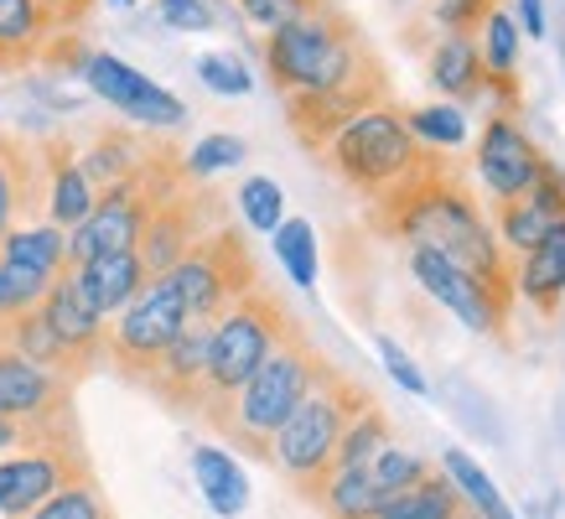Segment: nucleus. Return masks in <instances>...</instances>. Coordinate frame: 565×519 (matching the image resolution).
Returning a JSON list of instances; mask_svg holds the SVG:
<instances>
[{
	"mask_svg": "<svg viewBox=\"0 0 565 519\" xmlns=\"http://www.w3.org/2000/svg\"><path fill=\"white\" fill-rule=\"evenodd\" d=\"M374 229L399 240L405 250H436V255L472 271L488 286L514 292V260L503 255V244L493 234V219L482 213L478 192L467 188V177H457L446 161L436 172L415 177L411 188L379 198Z\"/></svg>",
	"mask_w": 565,
	"mask_h": 519,
	"instance_id": "obj_1",
	"label": "nucleus"
},
{
	"mask_svg": "<svg viewBox=\"0 0 565 519\" xmlns=\"http://www.w3.org/2000/svg\"><path fill=\"white\" fill-rule=\"evenodd\" d=\"M259 57H265L270 88L280 99H317V94L359 84V78L384 68L379 52L363 42V32L338 6H322V11L270 32Z\"/></svg>",
	"mask_w": 565,
	"mask_h": 519,
	"instance_id": "obj_2",
	"label": "nucleus"
},
{
	"mask_svg": "<svg viewBox=\"0 0 565 519\" xmlns=\"http://www.w3.org/2000/svg\"><path fill=\"white\" fill-rule=\"evenodd\" d=\"M327 369H332V363L311 348L307 332L296 328L234 395L218 400V405H207L203 421L218 436H228V447L249 452V457H265V452H270V436L280 432V426L291 421L296 405L322 384Z\"/></svg>",
	"mask_w": 565,
	"mask_h": 519,
	"instance_id": "obj_3",
	"label": "nucleus"
},
{
	"mask_svg": "<svg viewBox=\"0 0 565 519\" xmlns=\"http://www.w3.org/2000/svg\"><path fill=\"white\" fill-rule=\"evenodd\" d=\"M322 161H327V172L343 177L348 188L359 192V198H369V203L411 188L415 177H426L441 167V156L426 151V146L411 136L405 109L394 99L363 109L359 120H348L343 130L322 146Z\"/></svg>",
	"mask_w": 565,
	"mask_h": 519,
	"instance_id": "obj_4",
	"label": "nucleus"
},
{
	"mask_svg": "<svg viewBox=\"0 0 565 519\" xmlns=\"http://www.w3.org/2000/svg\"><path fill=\"white\" fill-rule=\"evenodd\" d=\"M363 405H374V400H369V390H359L343 369H327L322 384H317V390H311V395L291 411V421L270 436L265 463H270L286 484H296L301 494H311V488L332 473L338 442H343L348 421H353Z\"/></svg>",
	"mask_w": 565,
	"mask_h": 519,
	"instance_id": "obj_5",
	"label": "nucleus"
},
{
	"mask_svg": "<svg viewBox=\"0 0 565 519\" xmlns=\"http://www.w3.org/2000/svg\"><path fill=\"white\" fill-rule=\"evenodd\" d=\"M182 182H188L182 156L167 151V146H156L151 161H146L136 177L104 188L99 198H94V213H88L78 229H68V271L73 265H88V260H99V255L136 250L140 229H146V219L156 213V203H161L167 192H177Z\"/></svg>",
	"mask_w": 565,
	"mask_h": 519,
	"instance_id": "obj_6",
	"label": "nucleus"
},
{
	"mask_svg": "<svg viewBox=\"0 0 565 519\" xmlns=\"http://www.w3.org/2000/svg\"><path fill=\"white\" fill-rule=\"evenodd\" d=\"M291 332H296V317L286 311V301H280L265 280H259L255 292H244L223 317H213V322H207V395H203V411L234 395V390H239V384L249 380L259 363L291 338Z\"/></svg>",
	"mask_w": 565,
	"mask_h": 519,
	"instance_id": "obj_7",
	"label": "nucleus"
},
{
	"mask_svg": "<svg viewBox=\"0 0 565 519\" xmlns=\"http://www.w3.org/2000/svg\"><path fill=\"white\" fill-rule=\"evenodd\" d=\"M172 292L182 296V307H188V322H213L223 311L234 307L244 292H255L259 286V265L249 255V240H244V229L234 224H218L213 234L192 244L188 255L177 260L172 271Z\"/></svg>",
	"mask_w": 565,
	"mask_h": 519,
	"instance_id": "obj_8",
	"label": "nucleus"
},
{
	"mask_svg": "<svg viewBox=\"0 0 565 519\" xmlns=\"http://www.w3.org/2000/svg\"><path fill=\"white\" fill-rule=\"evenodd\" d=\"M188 307H182V296L172 292V280L167 276H151L146 280V292L120 311V317H109V332H104V359L120 369L125 380H140L146 369H151L167 348L188 332Z\"/></svg>",
	"mask_w": 565,
	"mask_h": 519,
	"instance_id": "obj_9",
	"label": "nucleus"
},
{
	"mask_svg": "<svg viewBox=\"0 0 565 519\" xmlns=\"http://www.w3.org/2000/svg\"><path fill=\"white\" fill-rule=\"evenodd\" d=\"M73 384L68 374L36 369L21 353L0 348V421H17L42 442H78L73 426Z\"/></svg>",
	"mask_w": 565,
	"mask_h": 519,
	"instance_id": "obj_10",
	"label": "nucleus"
},
{
	"mask_svg": "<svg viewBox=\"0 0 565 519\" xmlns=\"http://www.w3.org/2000/svg\"><path fill=\"white\" fill-rule=\"evenodd\" d=\"M405 265H411V280L420 292L446 307L467 332H482V338H498V332L509 328V307H514V292H503V286H488L478 280L472 271L462 265H451L446 255L436 250H405Z\"/></svg>",
	"mask_w": 565,
	"mask_h": 519,
	"instance_id": "obj_11",
	"label": "nucleus"
},
{
	"mask_svg": "<svg viewBox=\"0 0 565 519\" xmlns=\"http://www.w3.org/2000/svg\"><path fill=\"white\" fill-rule=\"evenodd\" d=\"M218 203H223V198H218V192H207L203 182H182L177 192H167V198L156 203V213L146 219L140 244H136L146 276H167V271L188 255L192 244L203 240V234H213V229L223 224V208Z\"/></svg>",
	"mask_w": 565,
	"mask_h": 519,
	"instance_id": "obj_12",
	"label": "nucleus"
},
{
	"mask_svg": "<svg viewBox=\"0 0 565 519\" xmlns=\"http://www.w3.org/2000/svg\"><path fill=\"white\" fill-rule=\"evenodd\" d=\"M94 0H0V73H21L84 27Z\"/></svg>",
	"mask_w": 565,
	"mask_h": 519,
	"instance_id": "obj_13",
	"label": "nucleus"
},
{
	"mask_svg": "<svg viewBox=\"0 0 565 519\" xmlns=\"http://www.w3.org/2000/svg\"><path fill=\"white\" fill-rule=\"evenodd\" d=\"M545 167V151L530 140V130L509 115V109H493L478 130V156H472V172H478V188L488 192V203L503 208L524 198L534 188V177Z\"/></svg>",
	"mask_w": 565,
	"mask_h": 519,
	"instance_id": "obj_14",
	"label": "nucleus"
},
{
	"mask_svg": "<svg viewBox=\"0 0 565 519\" xmlns=\"http://www.w3.org/2000/svg\"><path fill=\"white\" fill-rule=\"evenodd\" d=\"M78 78L88 84V94H99L109 109H120L125 120L146 125V130H177V125L188 120V104L177 99L172 88H161L156 78L130 68L115 52H88Z\"/></svg>",
	"mask_w": 565,
	"mask_h": 519,
	"instance_id": "obj_15",
	"label": "nucleus"
},
{
	"mask_svg": "<svg viewBox=\"0 0 565 519\" xmlns=\"http://www.w3.org/2000/svg\"><path fill=\"white\" fill-rule=\"evenodd\" d=\"M73 478H88V457L78 442H42V447H21L0 457V515H32L36 504H47Z\"/></svg>",
	"mask_w": 565,
	"mask_h": 519,
	"instance_id": "obj_16",
	"label": "nucleus"
},
{
	"mask_svg": "<svg viewBox=\"0 0 565 519\" xmlns=\"http://www.w3.org/2000/svg\"><path fill=\"white\" fill-rule=\"evenodd\" d=\"M488 219H493V234H498V244H503V255L509 260L530 255L550 229L565 224V172H561V161H550L545 156V167H540V177H534V188L524 192V198H514V203L493 208Z\"/></svg>",
	"mask_w": 565,
	"mask_h": 519,
	"instance_id": "obj_17",
	"label": "nucleus"
},
{
	"mask_svg": "<svg viewBox=\"0 0 565 519\" xmlns=\"http://www.w3.org/2000/svg\"><path fill=\"white\" fill-rule=\"evenodd\" d=\"M390 99V78H384V68L369 73V78H359V84H343L332 88V94H317V99H286V125H291V136L307 146V151L322 156V146L338 130H343L348 120H359L363 109H374V104Z\"/></svg>",
	"mask_w": 565,
	"mask_h": 519,
	"instance_id": "obj_18",
	"label": "nucleus"
},
{
	"mask_svg": "<svg viewBox=\"0 0 565 519\" xmlns=\"http://www.w3.org/2000/svg\"><path fill=\"white\" fill-rule=\"evenodd\" d=\"M42 317H47V328L57 332V343H63V353H68L73 374H78V380L94 374V369L104 363V332H109V322H104L99 311L78 296L73 271H63V276L52 280L47 301H42Z\"/></svg>",
	"mask_w": 565,
	"mask_h": 519,
	"instance_id": "obj_19",
	"label": "nucleus"
},
{
	"mask_svg": "<svg viewBox=\"0 0 565 519\" xmlns=\"http://www.w3.org/2000/svg\"><path fill=\"white\" fill-rule=\"evenodd\" d=\"M136 384L146 395L161 400V405H172V411H203V395H207V328L203 322H192Z\"/></svg>",
	"mask_w": 565,
	"mask_h": 519,
	"instance_id": "obj_20",
	"label": "nucleus"
},
{
	"mask_svg": "<svg viewBox=\"0 0 565 519\" xmlns=\"http://www.w3.org/2000/svg\"><path fill=\"white\" fill-rule=\"evenodd\" d=\"M36 161H42V219L47 224H57L63 234L68 229H78L94 213V182L84 177V167H78V146L63 136H52L36 146Z\"/></svg>",
	"mask_w": 565,
	"mask_h": 519,
	"instance_id": "obj_21",
	"label": "nucleus"
},
{
	"mask_svg": "<svg viewBox=\"0 0 565 519\" xmlns=\"http://www.w3.org/2000/svg\"><path fill=\"white\" fill-rule=\"evenodd\" d=\"M426 78H430V88H436L446 104H457V109L493 99V84H488V68H482V52H478V36H457V32L436 36L430 52H426Z\"/></svg>",
	"mask_w": 565,
	"mask_h": 519,
	"instance_id": "obj_22",
	"label": "nucleus"
},
{
	"mask_svg": "<svg viewBox=\"0 0 565 519\" xmlns=\"http://www.w3.org/2000/svg\"><path fill=\"white\" fill-rule=\"evenodd\" d=\"M26 219H42V161L32 140L0 130V240Z\"/></svg>",
	"mask_w": 565,
	"mask_h": 519,
	"instance_id": "obj_23",
	"label": "nucleus"
},
{
	"mask_svg": "<svg viewBox=\"0 0 565 519\" xmlns=\"http://www.w3.org/2000/svg\"><path fill=\"white\" fill-rule=\"evenodd\" d=\"M146 280L151 276H146V265H140L136 250H125V255H99V260H88V265H73V286H78V296L99 311L104 322L120 317V311L146 292Z\"/></svg>",
	"mask_w": 565,
	"mask_h": 519,
	"instance_id": "obj_24",
	"label": "nucleus"
},
{
	"mask_svg": "<svg viewBox=\"0 0 565 519\" xmlns=\"http://www.w3.org/2000/svg\"><path fill=\"white\" fill-rule=\"evenodd\" d=\"M514 296L540 317H561L565 307V224H555L530 255L514 260Z\"/></svg>",
	"mask_w": 565,
	"mask_h": 519,
	"instance_id": "obj_25",
	"label": "nucleus"
},
{
	"mask_svg": "<svg viewBox=\"0 0 565 519\" xmlns=\"http://www.w3.org/2000/svg\"><path fill=\"white\" fill-rule=\"evenodd\" d=\"M151 140L140 136V130H130V125H104V130H94V136L78 146V167H84V177L94 182V192L115 188V182H125V177H136L146 161H151Z\"/></svg>",
	"mask_w": 565,
	"mask_h": 519,
	"instance_id": "obj_26",
	"label": "nucleus"
},
{
	"mask_svg": "<svg viewBox=\"0 0 565 519\" xmlns=\"http://www.w3.org/2000/svg\"><path fill=\"white\" fill-rule=\"evenodd\" d=\"M192 478H198V494L207 499V509L218 519H239L249 509V478L244 467L234 463V452L223 447H192Z\"/></svg>",
	"mask_w": 565,
	"mask_h": 519,
	"instance_id": "obj_27",
	"label": "nucleus"
},
{
	"mask_svg": "<svg viewBox=\"0 0 565 519\" xmlns=\"http://www.w3.org/2000/svg\"><path fill=\"white\" fill-rule=\"evenodd\" d=\"M441 478L451 488H457V499H462V509L472 519H519L514 515V504L498 494V484L488 478V467L472 457V452H462V447H446L441 452Z\"/></svg>",
	"mask_w": 565,
	"mask_h": 519,
	"instance_id": "obj_28",
	"label": "nucleus"
},
{
	"mask_svg": "<svg viewBox=\"0 0 565 519\" xmlns=\"http://www.w3.org/2000/svg\"><path fill=\"white\" fill-rule=\"evenodd\" d=\"M307 499L317 504L327 519H374L379 509L390 504L384 494H379V484H374V473H369V467H332Z\"/></svg>",
	"mask_w": 565,
	"mask_h": 519,
	"instance_id": "obj_29",
	"label": "nucleus"
},
{
	"mask_svg": "<svg viewBox=\"0 0 565 519\" xmlns=\"http://www.w3.org/2000/svg\"><path fill=\"white\" fill-rule=\"evenodd\" d=\"M0 255L26 265V271H36V276L57 280L68 271V234L57 224H47V219H26V224H17L0 240Z\"/></svg>",
	"mask_w": 565,
	"mask_h": 519,
	"instance_id": "obj_30",
	"label": "nucleus"
},
{
	"mask_svg": "<svg viewBox=\"0 0 565 519\" xmlns=\"http://www.w3.org/2000/svg\"><path fill=\"white\" fill-rule=\"evenodd\" d=\"M0 348L21 353V359L36 363V369H52V374H68V380H78V374H73V363H68V353H63V343H57V332L47 328L42 307L26 311V317H17V322H6Z\"/></svg>",
	"mask_w": 565,
	"mask_h": 519,
	"instance_id": "obj_31",
	"label": "nucleus"
},
{
	"mask_svg": "<svg viewBox=\"0 0 565 519\" xmlns=\"http://www.w3.org/2000/svg\"><path fill=\"white\" fill-rule=\"evenodd\" d=\"M405 125H411V136L436 156L457 151V146H467V136H472L467 109H457V104H446V99H430V104H420V109H405Z\"/></svg>",
	"mask_w": 565,
	"mask_h": 519,
	"instance_id": "obj_32",
	"label": "nucleus"
},
{
	"mask_svg": "<svg viewBox=\"0 0 565 519\" xmlns=\"http://www.w3.org/2000/svg\"><path fill=\"white\" fill-rule=\"evenodd\" d=\"M462 499H457V488L441 478V467L430 473L420 488H411V494H399V499H390L384 509H379L374 519H462Z\"/></svg>",
	"mask_w": 565,
	"mask_h": 519,
	"instance_id": "obj_33",
	"label": "nucleus"
},
{
	"mask_svg": "<svg viewBox=\"0 0 565 519\" xmlns=\"http://www.w3.org/2000/svg\"><path fill=\"white\" fill-rule=\"evenodd\" d=\"M270 244H275V260L286 265V276L301 292H311L317 286V229H311V219H291L286 213V224L270 234Z\"/></svg>",
	"mask_w": 565,
	"mask_h": 519,
	"instance_id": "obj_34",
	"label": "nucleus"
},
{
	"mask_svg": "<svg viewBox=\"0 0 565 519\" xmlns=\"http://www.w3.org/2000/svg\"><path fill=\"white\" fill-rule=\"evenodd\" d=\"M369 473H374V484H379V494L384 499H399V494H411V488H420L436 473V463H430L426 452H411V447H384L374 457V463H363Z\"/></svg>",
	"mask_w": 565,
	"mask_h": 519,
	"instance_id": "obj_35",
	"label": "nucleus"
},
{
	"mask_svg": "<svg viewBox=\"0 0 565 519\" xmlns=\"http://www.w3.org/2000/svg\"><path fill=\"white\" fill-rule=\"evenodd\" d=\"M394 442L390 432V415L379 411V405H363L353 421H348V432L343 442H338V457H332V467H363V463H374L379 452Z\"/></svg>",
	"mask_w": 565,
	"mask_h": 519,
	"instance_id": "obj_36",
	"label": "nucleus"
},
{
	"mask_svg": "<svg viewBox=\"0 0 565 519\" xmlns=\"http://www.w3.org/2000/svg\"><path fill=\"white\" fill-rule=\"evenodd\" d=\"M234 203H239L244 229H255V234H275V229L286 224V192H280V182L265 172L244 177L239 192H234Z\"/></svg>",
	"mask_w": 565,
	"mask_h": 519,
	"instance_id": "obj_37",
	"label": "nucleus"
},
{
	"mask_svg": "<svg viewBox=\"0 0 565 519\" xmlns=\"http://www.w3.org/2000/svg\"><path fill=\"white\" fill-rule=\"evenodd\" d=\"M21 519H115V509H109L104 488L94 484V473H88V478L63 484L47 504H36L32 515H21Z\"/></svg>",
	"mask_w": 565,
	"mask_h": 519,
	"instance_id": "obj_38",
	"label": "nucleus"
},
{
	"mask_svg": "<svg viewBox=\"0 0 565 519\" xmlns=\"http://www.w3.org/2000/svg\"><path fill=\"white\" fill-rule=\"evenodd\" d=\"M47 292H52L47 276H36V271H26V265L0 255V322H17V317L36 311L47 301Z\"/></svg>",
	"mask_w": 565,
	"mask_h": 519,
	"instance_id": "obj_39",
	"label": "nucleus"
},
{
	"mask_svg": "<svg viewBox=\"0 0 565 519\" xmlns=\"http://www.w3.org/2000/svg\"><path fill=\"white\" fill-rule=\"evenodd\" d=\"M244 156H249V146H244L239 136L213 130V136H203L188 156H182V172H188V182H207V177H218V172H228V167H239Z\"/></svg>",
	"mask_w": 565,
	"mask_h": 519,
	"instance_id": "obj_40",
	"label": "nucleus"
},
{
	"mask_svg": "<svg viewBox=\"0 0 565 519\" xmlns=\"http://www.w3.org/2000/svg\"><path fill=\"white\" fill-rule=\"evenodd\" d=\"M198 78H203L213 94H223V99L255 94V73L244 68L239 52H203V57H198Z\"/></svg>",
	"mask_w": 565,
	"mask_h": 519,
	"instance_id": "obj_41",
	"label": "nucleus"
},
{
	"mask_svg": "<svg viewBox=\"0 0 565 519\" xmlns=\"http://www.w3.org/2000/svg\"><path fill=\"white\" fill-rule=\"evenodd\" d=\"M322 6H332V0H239V17L270 36L280 27H291V21L311 17V11H322Z\"/></svg>",
	"mask_w": 565,
	"mask_h": 519,
	"instance_id": "obj_42",
	"label": "nucleus"
},
{
	"mask_svg": "<svg viewBox=\"0 0 565 519\" xmlns=\"http://www.w3.org/2000/svg\"><path fill=\"white\" fill-rule=\"evenodd\" d=\"M493 11H498V0H430V21L457 36H478V27Z\"/></svg>",
	"mask_w": 565,
	"mask_h": 519,
	"instance_id": "obj_43",
	"label": "nucleus"
},
{
	"mask_svg": "<svg viewBox=\"0 0 565 519\" xmlns=\"http://www.w3.org/2000/svg\"><path fill=\"white\" fill-rule=\"evenodd\" d=\"M374 353H379V363L390 369V380L399 384L405 395H430V380L420 374V363H415L405 348L394 343V338H384V332H379V338H374Z\"/></svg>",
	"mask_w": 565,
	"mask_h": 519,
	"instance_id": "obj_44",
	"label": "nucleus"
},
{
	"mask_svg": "<svg viewBox=\"0 0 565 519\" xmlns=\"http://www.w3.org/2000/svg\"><path fill=\"white\" fill-rule=\"evenodd\" d=\"M156 17L167 21L172 32H213L218 27V11L207 0H156Z\"/></svg>",
	"mask_w": 565,
	"mask_h": 519,
	"instance_id": "obj_45",
	"label": "nucleus"
},
{
	"mask_svg": "<svg viewBox=\"0 0 565 519\" xmlns=\"http://www.w3.org/2000/svg\"><path fill=\"white\" fill-rule=\"evenodd\" d=\"M21 447H42V436H32L26 426H17V421H0V457H11V452Z\"/></svg>",
	"mask_w": 565,
	"mask_h": 519,
	"instance_id": "obj_46",
	"label": "nucleus"
},
{
	"mask_svg": "<svg viewBox=\"0 0 565 519\" xmlns=\"http://www.w3.org/2000/svg\"><path fill=\"white\" fill-rule=\"evenodd\" d=\"M519 32L524 36H545V0H519Z\"/></svg>",
	"mask_w": 565,
	"mask_h": 519,
	"instance_id": "obj_47",
	"label": "nucleus"
},
{
	"mask_svg": "<svg viewBox=\"0 0 565 519\" xmlns=\"http://www.w3.org/2000/svg\"><path fill=\"white\" fill-rule=\"evenodd\" d=\"M109 6H120V11H130V6H136V0H109Z\"/></svg>",
	"mask_w": 565,
	"mask_h": 519,
	"instance_id": "obj_48",
	"label": "nucleus"
},
{
	"mask_svg": "<svg viewBox=\"0 0 565 519\" xmlns=\"http://www.w3.org/2000/svg\"><path fill=\"white\" fill-rule=\"evenodd\" d=\"M0 332H6V322H0Z\"/></svg>",
	"mask_w": 565,
	"mask_h": 519,
	"instance_id": "obj_49",
	"label": "nucleus"
},
{
	"mask_svg": "<svg viewBox=\"0 0 565 519\" xmlns=\"http://www.w3.org/2000/svg\"><path fill=\"white\" fill-rule=\"evenodd\" d=\"M462 519H472V515H462Z\"/></svg>",
	"mask_w": 565,
	"mask_h": 519,
	"instance_id": "obj_50",
	"label": "nucleus"
}]
</instances>
